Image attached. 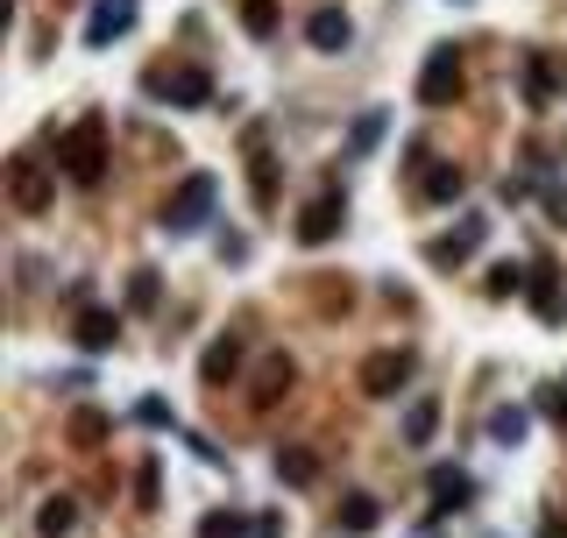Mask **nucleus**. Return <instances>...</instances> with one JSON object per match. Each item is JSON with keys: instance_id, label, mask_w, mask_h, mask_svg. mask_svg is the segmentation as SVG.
<instances>
[{"instance_id": "1", "label": "nucleus", "mask_w": 567, "mask_h": 538, "mask_svg": "<svg viewBox=\"0 0 567 538\" xmlns=\"http://www.w3.org/2000/svg\"><path fill=\"white\" fill-rule=\"evenodd\" d=\"M57 171L71 177V185H100L107 177V128L100 121H79L57 134Z\"/></svg>"}, {"instance_id": "2", "label": "nucleus", "mask_w": 567, "mask_h": 538, "mask_svg": "<svg viewBox=\"0 0 567 538\" xmlns=\"http://www.w3.org/2000/svg\"><path fill=\"white\" fill-rule=\"evenodd\" d=\"M149 93L157 100H171V107H206V100H213V79H206L199 65H177V71H149Z\"/></svg>"}, {"instance_id": "3", "label": "nucleus", "mask_w": 567, "mask_h": 538, "mask_svg": "<svg viewBox=\"0 0 567 538\" xmlns=\"http://www.w3.org/2000/svg\"><path fill=\"white\" fill-rule=\"evenodd\" d=\"M461 100V50H432L419 71V107H454Z\"/></svg>"}, {"instance_id": "4", "label": "nucleus", "mask_w": 567, "mask_h": 538, "mask_svg": "<svg viewBox=\"0 0 567 538\" xmlns=\"http://www.w3.org/2000/svg\"><path fill=\"white\" fill-rule=\"evenodd\" d=\"M340 227H348V199H340V191H320V199L298 213V242H305V248H326Z\"/></svg>"}, {"instance_id": "5", "label": "nucleus", "mask_w": 567, "mask_h": 538, "mask_svg": "<svg viewBox=\"0 0 567 538\" xmlns=\"http://www.w3.org/2000/svg\"><path fill=\"white\" fill-rule=\"evenodd\" d=\"M412 369H419V362H412L405 348H377V354L362 362V390H369V397H397V390L412 383Z\"/></svg>"}, {"instance_id": "6", "label": "nucleus", "mask_w": 567, "mask_h": 538, "mask_svg": "<svg viewBox=\"0 0 567 538\" xmlns=\"http://www.w3.org/2000/svg\"><path fill=\"white\" fill-rule=\"evenodd\" d=\"M206 213H213V177H185V185H177V199L163 206V227L185 234V227H199Z\"/></svg>"}, {"instance_id": "7", "label": "nucleus", "mask_w": 567, "mask_h": 538, "mask_svg": "<svg viewBox=\"0 0 567 538\" xmlns=\"http://www.w3.org/2000/svg\"><path fill=\"white\" fill-rule=\"evenodd\" d=\"M71 340H79L85 354H107V348H121V312H107V305H85L79 319H71Z\"/></svg>"}, {"instance_id": "8", "label": "nucleus", "mask_w": 567, "mask_h": 538, "mask_svg": "<svg viewBox=\"0 0 567 538\" xmlns=\"http://www.w3.org/2000/svg\"><path fill=\"white\" fill-rule=\"evenodd\" d=\"M8 199L22 206V213H43V206H50V177H43L36 156H14L8 163Z\"/></svg>"}, {"instance_id": "9", "label": "nucleus", "mask_w": 567, "mask_h": 538, "mask_svg": "<svg viewBox=\"0 0 567 538\" xmlns=\"http://www.w3.org/2000/svg\"><path fill=\"white\" fill-rule=\"evenodd\" d=\"M242 362H248V348H242V334H220L213 348L199 354V376L206 383H228V376H242Z\"/></svg>"}, {"instance_id": "10", "label": "nucleus", "mask_w": 567, "mask_h": 538, "mask_svg": "<svg viewBox=\"0 0 567 538\" xmlns=\"http://www.w3.org/2000/svg\"><path fill=\"white\" fill-rule=\"evenodd\" d=\"M560 269H554V256H532V277H525V297H532V312L540 319H560Z\"/></svg>"}, {"instance_id": "11", "label": "nucleus", "mask_w": 567, "mask_h": 538, "mask_svg": "<svg viewBox=\"0 0 567 538\" xmlns=\"http://www.w3.org/2000/svg\"><path fill=\"white\" fill-rule=\"evenodd\" d=\"M348 36H355V28H348L340 8H312L305 14V43H312V50H348Z\"/></svg>"}, {"instance_id": "12", "label": "nucleus", "mask_w": 567, "mask_h": 538, "mask_svg": "<svg viewBox=\"0 0 567 538\" xmlns=\"http://www.w3.org/2000/svg\"><path fill=\"white\" fill-rule=\"evenodd\" d=\"M461 191H468L461 163H426V177H419V199H426V206H454Z\"/></svg>"}, {"instance_id": "13", "label": "nucleus", "mask_w": 567, "mask_h": 538, "mask_svg": "<svg viewBox=\"0 0 567 538\" xmlns=\"http://www.w3.org/2000/svg\"><path fill=\"white\" fill-rule=\"evenodd\" d=\"M483 220H461V227L454 234H447V242H432V262H440V269H454V262H468L475 256V248H483Z\"/></svg>"}, {"instance_id": "14", "label": "nucleus", "mask_w": 567, "mask_h": 538, "mask_svg": "<svg viewBox=\"0 0 567 538\" xmlns=\"http://www.w3.org/2000/svg\"><path fill=\"white\" fill-rule=\"evenodd\" d=\"M277 482L312 489L320 482V454H312V446H277Z\"/></svg>"}, {"instance_id": "15", "label": "nucleus", "mask_w": 567, "mask_h": 538, "mask_svg": "<svg viewBox=\"0 0 567 538\" xmlns=\"http://www.w3.org/2000/svg\"><path fill=\"white\" fill-rule=\"evenodd\" d=\"M475 496V482L461 468H432V517H447V511H461V503Z\"/></svg>"}, {"instance_id": "16", "label": "nucleus", "mask_w": 567, "mask_h": 538, "mask_svg": "<svg viewBox=\"0 0 567 538\" xmlns=\"http://www.w3.org/2000/svg\"><path fill=\"white\" fill-rule=\"evenodd\" d=\"M128 22H136V0H107V8L85 22V43H114V36H128Z\"/></svg>"}, {"instance_id": "17", "label": "nucleus", "mask_w": 567, "mask_h": 538, "mask_svg": "<svg viewBox=\"0 0 567 538\" xmlns=\"http://www.w3.org/2000/svg\"><path fill=\"white\" fill-rule=\"evenodd\" d=\"M334 525L348 531V538H369V531L383 525V503H377V496H348V503H340V517H334Z\"/></svg>"}, {"instance_id": "18", "label": "nucleus", "mask_w": 567, "mask_h": 538, "mask_svg": "<svg viewBox=\"0 0 567 538\" xmlns=\"http://www.w3.org/2000/svg\"><path fill=\"white\" fill-rule=\"evenodd\" d=\"M291 383H298V362H291V354H270V362H263V376H256V404H277Z\"/></svg>"}, {"instance_id": "19", "label": "nucleus", "mask_w": 567, "mask_h": 538, "mask_svg": "<svg viewBox=\"0 0 567 538\" xmlns=\"http://www.w3.org/2000/svg\"><path fill=\"white\" fill-rule=\"evenodd\" d=\"M248 171H256V206H277V163L263 149V134H248Z\"/></svg>"}, {"instance_id": "20", "label": "nucleus", "mask_w": 567, "mask_h": 538, "mask_svg": "<svg viewBox=\"0 0 567 538\" xmlns=\"http://www.w3.org/2000/svg\"><path fill=\"white\" fill-rule=\"evenodd\" d=\"M71 525H79V503H71V496H43V511H36V531H43V538H65Z\"/></svg>"}, {"instance_id": "21", "label": "nucleus", "mask_w": 567, "mask_h": 538, "mask_svg": "<svg viewBox=\"0 0 567 538\" xmlns=\"http://www.w3.org/2000/svg\"><path fill=\"white\" fill-rule=\"evenodd\" d=\"M277 22H284L277 0H242V28H248L256 43H270V36H277Z\"/></svg>"}, {"instance_id": "22", "label": "nucleus", "mask_w": 567, "mask_h": 538, "mask_svg": "<svg viewBox=\"0 0 567 538\" xmlns=\"http://www.w3.org/2000/svg\"><path fill=\"white\" fill-rule=\"evenodd\" d=\"M525 277H532V262H497V269L483 277V291H489V297H511V291H525Z\"/></svg>"}, {"instance_id": "23", "label": "nucleus", "mask_w": 567, "mask_h": 538, "mask_svg": "<svg viewBox=\"0 0 567 538\" xmlns=\"http://www.w3.org/2000/svg\"><path fill=\"white\" fill-rule=\"evenodd\" d=\"M100 440H107V411H93V404L71 411V446H100Z\"/></svg>"}, {"instance_id": "24", "label": "nucleus", "mask_w": 567, "mask_h": 538, "mask_svg": "<svg viewBox=\"0 0 567 538\" xmlns=\"http://www.w3.org/2000/svg\"><path fill=\"white\" fill-rule=\"evenodd\" d=\"M525 93H532V100H554V93H560L554 57H532V65H525Z\"/></svg>"}, {"instance_id": "25", "label": "nucleus", "mask_w": 567, "mask_h": 538, "mask_svg": "<svg viewBox=\"0 0 567 538\" xmlns=\"http://www.w3.org/2000/svg\"><path fill=\"white\" fill-rule=\"evenodd\" d=\"M432 432H440V404H412V418H405V440H412V446H426Z\"/></svg>"}, {"instance_id": "26", "label": "nucleus", "mask_w": 567, "mask_h": 538, "mask_svg": "<svg viewBox=\"0 0 567 538\" xmlns=\"http://www.w3.org/2000/svg\"><path fill=\"white\" fill-rule=\"evenodd\" d=\"M489 440L518 446V440H525V411H518V404H511V411H497V418H489Z\"/></svg>"}, {"instance_id": "27", "label": "nucleus", "mask_w": 567, "mask_h": 538, "mask_svg": "<svg viewBox=\"0 0 567 538\" xmlns=\"http://www.w3.org/2000/svg\"><path fill=\"white\" fill-rule=\"evenodd\" d=\"M128 305H136V312L157 305V269H136V283H128Z\"/></svg>"}, {"instance_id": "28", "label": "nucleus", "mask_w": 567, "mask_h": 538, "mask_svg": "<svg viewBox=\"0 0 567 538\" xmlns=\"http://www.w3.org/2000/svg\"><path fill=\"white\" fill-rule=\"evenodd\" d=\"M157 460H142V468H136V503H142V511H157Z\"/></svg>"}, {"instance_id": "29", "label": "nucleus", "mask_w": 567, "mask_h": 538, "mask_svg": "<svg viewBox=\"0 0 567 538\" xmlns=\"http://www.w3.org/2000/svg\"><path fill=\"white\" fill-rule=\"evenodd\" d=\"M199 538H248V525H242V517H228V511H220V517H206V525H199Z\"/></svg>"}, {"instance_id": "30", "label": "nucleus", "mask_w": 567, "mask_h": 538, "mask_svg": "<svg viewBox=\"0 0 567 538\" xmlns=\"http://www.w3.org/2000/svg\"><path fill=\"white\" fill-rule=\"evenodd\" d=\"M383 134V114H362V121H355V149H369Z\"/></svg>"}, {"instance_id": "31", "label": "nucleus", "mask_w": 567, "mask_h": 538, "mask_svg": "<svg viewBox=\"0 0 567 538\" xmlns=\"http://www.w3.org/2000/svg\"><path fill=\"white\" fill-rule=\"evenodd\" d=\"M136 418H142V425H171V411H163V397H142V404H136Z\"/></svg>"}, {"instance_id": "32", "label": "nucleus", "mask_w": 567, "mask_h": 538, "mask_svg": "<svg viewBox=\"0 0 567 538\" xmlns=\"http://www.w3.org/2000/svg\"><path fill=\"white\" fill-rule=\"evenodd\" d=\"M540 538H567V531H560V525H546V531H540Z\"/></svg>"}, {"instance_id": "33", "label": "nucleus", "mask_w": 567, "mask_h": 538, "mask_svg": "<svg viewBox=\"0 0 567 538\" xmlns=\"http://www.w3.org/2000/svg\"><path fill=\"white\" fill-rule=\"evenodd\" d=\"M554 411H560V418H567V390H560V404H554Z\"/></svg>"}]
</instances>
